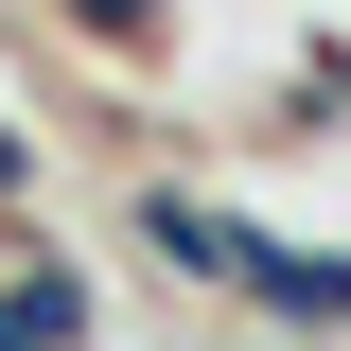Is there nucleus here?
Masks as SVG:
<instances>
[{
	"mask_svg": "<svg viewBox=\"0 0 351 351\" xmlns=\"http://www.w3.org/2000/svg\"><path fill=\"white\" fill-rule=\"evenodd\" d=\"M141 246H176L193 281H246V263H263V228H228L211 193H141Z\"/></svg>",
	"mask_w": 351,
	"mask_h": 351,
	"instance_id": "nucleus-2",
	"label": "nucleus"
},
{
	"mask_svg": "<svg viewBox=\"0 0 351 351\" xmlns=\"http://www.w3.org/2000/svg\"><path fill=\"white\" fill-rule=\"evenodd\" d=\"M316 88H351V53H316Z\"/></svg>",
	"mask_w": 351,
	"mask_h": 351,
	"instance_id": "nucleus-5",
	"label": "nucleus"
},
{
	"mask_svg": "<svg viewBox=\"0 0 351 351\" xmlns=\"http://www.w3.org/2000/svg\"><path fill=\"white\" fill-rule=\"evenodd\" d=\"M71 334H88V281H71V263L0 281V351H71Z\"/></svg>",
	"mask_w": 351,
	"mask_h": 351,
	"instance_id": "nucleus-3",
	"label": "nucleus"
},
{
	"mask_svg": "<svg viewBox=\"0 0 351 351\" xmlns=\"http://www.w3.org/2000/svg\"><path fill=\"white\" fill-rule=\"evenodd\" d=\"M246 299L281 316V334H351V263H334V246H263V263H246Z\"/></svg>",
	"mask_w": 351,
	"mask_h": 351,
	"instance_id": "nucleus-1",
	"label": "nucleus"
},
{
	"mask_svg": "<svg viewBox=\"0 0 351 351\" xmlns=\"http://www.w3.org/2000/svg\"><path fill=\"white\" fill-rule=\"evenodd\" d=\"M71 18H88L106 53H123V36H158V0H71Z\"/></svg>",
	"mask_w": 351,
	"mask_h": 351,
	"instance_id": "nucleus-4",
	"label": "nucleus"
}]
</instances>
